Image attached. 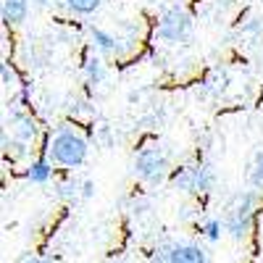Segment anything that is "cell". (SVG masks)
Instances as JSON below:
<instances>
[{
    "label": "cell",
    "instance_id": "9c48e42d",
    "mask_svg": "<svg viewBox=\"0 0 263 263\" xmlns=\"http://www.w3.org/2000/svg\"><path fill=\"white\" fill-rule=\"evenodd\" d=\"M50 177H53V161L48 156H40L27 166V179L34 184H45L50 182Z\"/></svg>",
    "mask_w": 263,
    "mask_h": 263
},
{
    "label": "cell",
    "instance_id": "3957f363",
    "mask_svg": "<svg viewBox=\"0 0 263 263\" xmlns=\"http://www.w3.org/2000/svg\"><path fill=\"white\" fill-rule=\"evenodd\" d=\"M255 211H258V192L255 190H248V192H237L232 197V203L227 205V213H224V229L232 239H245L248 232L253 229V218H255Z\"/></svg>",
    "mask_w": 263,
    "mask_h": 263
},
{
    "label": "cell",
    "instance_id": "277c9868",
    "mask_svg": "<svg viewBox=\"0 0 263 263\" xmlns=\"http://www.w3.org/2000/svg\"><path fill=\"white\" fill-rule=\"evenodd\" d=\"M171 184L182 190V192H192V195H205L216 187V171L208 163H195V166H177L171 171Z\"/></svg>",
    "mask_w": 263,
    "mask_h": 263
},
{
    "label": "cell",
    "instance_id": "8fae6325",
    "mask_svg": "<svg viewBox=\"0 0 263 263\" xmlns=\"http://www.w3.org/2000/svg\"><path fill=\"white\" fill-rule=\"evenodd\" d=\"M13 135H16V140L29 145V142L37 140V124L29 116H16L13 119Z\"/></svg>",
    "mask_w": 263,
    "mask_h": 263
},
{
    "label": "cell",
    "instance_id": "5bb4252c",
    "mask_svg": "<svg viewBox=\"0 0 263 263\" xmlns=\"http://www.w3.org/2000/svg\"><path fill=\"white\" fill-rule=\"evenodd\" d=\"M200 232H203V237L208 239V242H218L227 229H224V221H221V218H208V221L200 227Z\"/></svg>",
    "mask_w": 263,
    "mask_h": 263
},
{
    "label": "cell",
    "instance_id": "5b68a950",
    "mask_svg": "<svg viewBox=\"0 0 263 263\" xmlns=\"http://www.w3.org/2000/svg\"><path fill=\"white\" fill-rule=\"evenodd\" d=\"M192 34V16L182 8V6H171L168 11H163V16L158 18V37L168 45H179V42L190 40Z\"/></svg>",
    "mask_w": 263,
    "mask_h": 263
},
{
    "label": "cell",
    "instance_id": "9a60e30c",
    "mask_svg": "<svg viewBox=\"0 0 263 263\" xmlns=\"http://www.w3.org/2000/svg\"><path fill=\"white\" fill-rule=\"evenodd\" d=\"M24 263H50V260L48 258H27Z\"/></svg>",
    "mask_w": 263,
    "mask_h": 263
},
{
    "label": "cell",
    "instance_id": "ba28073f",
    "mask_svg": "<svg viewBox=\"0 0 263 263\" xmlns=\"http://www.w3.org/2000/svg\"><path fill=\"white\" fill-rule=\"evenodd\" d=\"M29 6H32V0H3V21L11 24V27L27 21Z\"/></svg>",
    "mask_w": 263,
    "mask_h": 263
},
{
    "label": "cell",
    "instance_id": "30bf717a",
    "mask_svg": "<svg viewBox=\"0 0 263 263\" xmlns=\"http://www.w3.org/2000/svg\"><path fill=\"white\" fill-rule=\"evenodd\" d=\"M84 74H87V84L90 87H100L105 79V63L98 55H87L84 58Z\"/></svg>",
    "mask_w": 263,
    "mask_h": 263
},
{
    "label": "cell",
    "instance_id": "6da1fadb",
    "mask_svg": "<svg viewBox=\"0 0 263 263\" xmlns=\"http://www.w3.org/2000/svg\"><path fill=\"white\" fill-rule=\"evenodd\" d=\"M87 140L74 129H58L48 142V158L63 168H79L87 161Z\"/></svg>",
    "mask_w": 263,
    "mask_h": 263
},
{
    "label": "cell",
    "instance_id": "7a4b0ae2",
    "mask_svg": "<svg viewBox=\"0 0 263 263\" xmlns=\"http://www.w3.org/2000/svg\"><path fill=\"white\" fill-rule=\"evenodd\" d=\"M171 158L161 145H145L132 158V174L145 184H161L171 177Z\"/></svg>",
    "mask_w": 263,
    "mask_h": 263
},
{
    "label": "cell",
    "instance_id": "7c38bea8",
    "mask_svg": "<svg viewBox=\"0 0 263 263\" xmlns=\"http://www.w3.org/2000/svg\"><path fill=\"white\" fill-rule=\"evenodd\" d=\"M63 6L77 16H90L103 6V0H63Z\"/></svg>",
    "mask_w": 263,
    "mask_h": 263
},
{
    "label": "cell",
    "instance_id": "52a82bcc",
    "mask_svg": "<svg viewBox=\"0 0 263 263\" xmlns=\"http://www.w3.org/2000/svg\"><path fill=\"white\" fill-rule=\"evenodd\" d=\"M92 48L95 50H100L103 55H121V45H119V37L114 34V32H105V29H100V27H92Z\"/></svg>",
    "mask_w": 263,
    "mask_h": 263
},
{
    "label": "cell",
    "instance_id": "8992f818",
    "mask_svg": "<svg viewBox=\"0 0 263 263\" xmlns=\"http://www.w3.org/2000/svg\"><path fill=\"white\" fill-rule=\"evenodd\" d=\"M211 255L197 242H171L158 250L156 263H208Z\"/></svg>",
    "mask_w": 263,
    "mask_h": 263
},
{
    "label": "cell",
    "instance_id": "4fadbf2b",
    "mask_svg": "<svg viewBox=\"0 0 263 263\" xmlns=\"http://www.w3.org/2000/svg\"><path fill=\"white\" fill-rule=\"evenodd\" d=\"M250 187L255 192H263V150L255 153L253 166H250Z\"/></svg>",
    "mask_w": 263,
    "mask_h": 263
}]
</instances>
